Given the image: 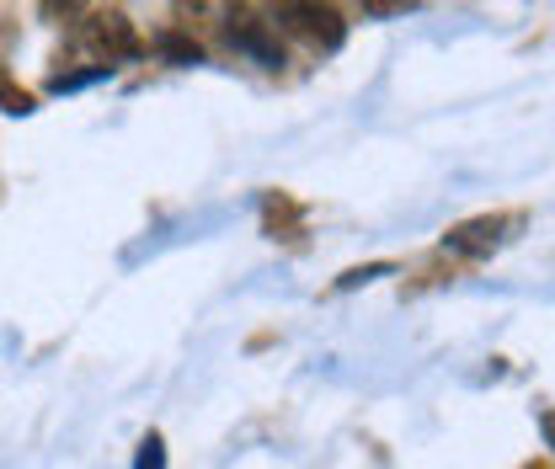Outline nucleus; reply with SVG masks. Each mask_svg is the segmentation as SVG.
Here are the masks:
<instances>
[{"label":"nucleus","instance_id":"nucleus-10","mask_svg":"<svg viewBox=\"0 0 555 469\" xmlns=\"http://www.w3.org/2000/svg\"><path fill=\"white\" fill-rule=\"evenodd\" d=\"M406 0H363V11H374V16H390V11H401Z\"/></svg>","mask_w":555,"mask_h":469},{"label":"nucleus","instance_id":"nucleus-6","mask_svg":"<svg viewBox=\"0 0 555 469\" xmlns=\"http://www.w3.org/2000/svg\"><path fill=\"white\" fill-rule=\"evenodd\" d=\"M134 469H166V443H160V432H150V438L139 443Z\"/></svg>","mask_w":555,"mask_h":469},{"label":"nucleus","instance_id":"nucleus-8","mask_svg":"<svg viewBox=\"0 0 555 469\" xmlns=\"http://www.w3.org/2000/svg\"><path fill=\"white\" fill-rule=\"evenodd\" d=\"M0 107H5V113H33V96H27V91H16V86L0 75Z\"/></svg>","mask_w":555,"mask_h":469},{"label":"nucleus","instance_id":"nucleus-3","mask_svg":"<svg viewBox=\"0 0 555 469\" xmlns=\"http://www.w3.org/2000/svg\"><path fill=\"white\" fill-rule=\"evenodd\" d=\"M230 43H235L241 54H251L257 65H268V69L283 65V43L273 38V27H268L262 16H251L246 5H230Z\"/></svg>","mask_w":555,"mask_h":469},{"label":"nucleus","instance_id":"nucleus-4","mask_svg":"<svg viewBox=\"0 0 555 469\" xmlns=\"http://www.w3.org/2000/svg\"><path fill=\"white\" fill-rule=\"evenodd\" d=\"M502 230H507V219H502V213H481V219L454 224V230L443 235V246H449L454 257H491V251L502 246Z\"/></svg>","mask_w":555,"mask_h":469},{"label":"nucleus","instance_id":"nucleus-2","mask_svg":"<svg viewBox=\"0 0 555 469\" xmlns=\"http://www.w3.org/2000/svg\"><path fill=\"white\" fill-rule=\"evenodd\" d=\"M80 43H86L91 54H102L107 65H113V60H134L139 54V38H134V27H129L124 11H96V16L80 27Z\"/></svg>","mask_w":555,"mask_h":469},{"label":"nucleus","instance_id":"nucleus-1","mask_svg":"<svg viewBox=\"0 0 555 469\" xmlns=\"http://www.w3.org/2000/svg\"><path fill=\"white\" fill-rule=\"evenodd\" d=\"M268 11H273V27H283V32H294L315 49H343L347 22L337 5H326V0H268Z\"/></svg>","mask_w":555,"mask_h":469},{"label":"nucleus","instance_id":"nucleus-5","mask_svg":"<svg viewBox=\"0 0 555 469\" xmlns=\"http://www.w3.org/2000/svg\"><path fill=\"white\" fill-rule=\"evenodd\" d=\"M155 49H160V60H171V65H204V49L188 38V27H166V32L155 38Z\"/></svg>","mask_w":555,"mask_h":469},{"label":"nucleus","instance_id":"nucleus-9","mask_svg":"<svg viewBox=\"0 0 555 469\" xmlns=\"http://www.w3.org/2000/svg\"><path fill=\"white\" fill-rule=\"evenodd\" d=\"M171 11H177V27H193V22H204V0H171Z\"/></svg>","mask_w":555,"mask_h":469},{"label":"nucleus","instance_id":"nucleus-11","mask_svg":"<svg viewBox=\"0 0 555 469\" xmlns=\"http://www.w3.org/2000/svg\"><path fill=\"white\" fill-rule=\"evenodd\" d=\"M540 432H545V443L555 448V411H545V416H540Z\"/></svg>","mask_w":555,"mask_h":469},{"label":"nucleus","instance_id":"nucleus-7","mask_svg":"<svg viewBox=\"0 0 555 469\" xmlns=\"http://www.w3.org/2000/svg\"><path fill=\"white\" fill-rule=\"evenodd\" d=\"M80 5H86V0H38L43 22H75V16H80Z\"/></svg>","mask_w":555,"mask_h":469}]
</instances>
